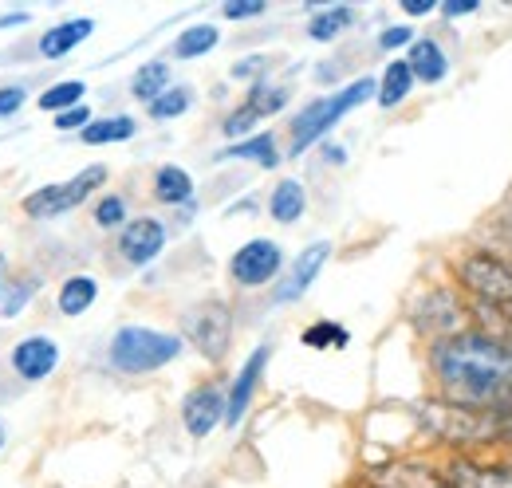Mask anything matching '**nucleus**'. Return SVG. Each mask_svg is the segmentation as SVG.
Masks as SVG:
<instances>
[{
  "label": "nucleus",
  "instance_id": "obj_1",
  "mask_svg": "<svg viewBox=\"0 0 512 488\" xmlns=\"http://www.w3.org/2000/svg\"><path fill=\"white\" fill-rule=\"evenodd\" d=\"M434 374L457 406L497 410L512 402V343L485 331H461L434 343Z\"/></svg>",
  "mask_w": 512,
  "mask_h": 488
},
{
  "label": "nucleus",
  "instance_id": "obj_2",
  "mask_svg": "<svg viewBox=\"0 0 512 488\" xmlns=\"http://www.w3.org/2000/svg\"><path fill=\"white\" fill-rule=\"evenodd\" d=\"M375 95V79H355L351 87H343V91H335V95H327V99H312L296 122H292V154H304L312 142H320L323 134L335 126V122L343 119L347 111H355L359 103H367Z\"/></svg>",
  "mask_w": 512,
  "mask_h": 488
},
{
  "label": "nucleus",
  "instance_id": "obj_3",
  "mask_svg": "<svg viewBox=\"0 0 512 488\" xmlns=\"http://www.w3.org/2000/svg\"><path fill=\"white\" fill-rule=\"evenodd\" d=\"M182 355V339L150 327H123L111 339V363L127 374H150L158 366L174 363Z\"/></svg>",
  "mask_w": 512,
  "mask_h": 488
},
{
  "label": "nucleus",
  "instance_id": "obj_4",
  "mask_svg": "<svg viewBox=\"0 0 512 488\" xmlns=\"http://www.w3.org/2000/svg\"><path fill=\"white\" fill-rule=\"evenodd\" d=\"M457 276L461 284L481 300L489 304L497 315H505L512 323V268L505 260L489 256V252H469L461 264H457Z\"/></svg>",
  "mask_w": 512,
  "mask_h": 488
},
{
  "label": "nucleus",
  "instance_id": "obj_5",
  "mask_svg": "<svg viewBox=\"0 0 512 488\" xmlns=\"http://www.w3.org/2000/svg\"><path fill=\"white\" fill-rule=\"evenodd\" d=\"M422 422L434 429L438 437L446 441H457V445H473V441H489L497 437L493 433V414L489 410H473V406H422Z\"/></svg>",
  "mask_w": 512,
  "mask_h": 488
},
{
  "label": "nucleus",
  "instance_id": "obj_6",
  "mask_svg": "<svg viewBox=\"0 0 512 488\" xmlns=\"http://www.w3.org/2000/svg\"><path fill=\"white\" fill-rule=\"evenodd\" d=\"M103 182H107V166H87V170L75 174L71 182L44 185V189L28 193V197H24V213H28V217H56V213H67V209L83 205L87 193H95Z\"/></svg>",
  "mask_w": 512,
  "mask_h": 488
},
{
  "label": "nucleus",
  "instance_id": "obj_7",
  "mask_svg": "<svg viewBox=\"0 0 512 488\" xmlns=\"http://www.w3.org/2000/svg\"><path fill=\"white\" fill-rule=\"evenodd\" d=\"M186 339L205 359H225V351L233 343V315H229V307L217 304V300L197 304L186 315Z\"/></svg>",
  "mask_w": 512,
  "mask_h": 488
},
{
  "label": "nucleus",
  "instance_id": "obj_8",
  "mask_svg": "<svg viewBox=\"0 0 512 488\" xmlns=\"http://www.w3.org/2000/svg\"><path fill=\"white\" fill-rule=\"evenodd\" d=\"M280 264H284L280 244L249 241V244H241L237 256L229 260V276H233L237 284H245V288H260V284H268V280L280 272Z\"/></svg>",
  "mask_w": 512,
  "mask_h": 488
},
{
  "label": "nucleus",
  "instance_id": "obj_9",
  "mask_svg": "<svg viewBox=\"0 0 512 488\" xmlns=\"http://www.w3.org/2000/svg\"><path fill=\"white\" fill-rule=\"evenodd\" d=\"M327 256H331V244H327V241L308 244V248L296 256V264H292L288 280L276 288V300H280V304H292V300H300V296L312 288V280L320 276V268L327 264Z\"/></svg>",
  "mask_w": 512,
  "mask_h": 488
},
{
  "label": "nucleus",
  "instance_id": "obj_10",
  "mask_svg": "<svg viewBox=\"0 0 512 488\" xmlns=\"http://www.w3.org/2000/svg\"><path fill=\"white\" fill-rule=\"evenodd\" d=\"M182 422H186V429H190L193 437L213 433L217 422H225V398H221V390L217 386H197L193 394H186Z\"/></svg>",
  "mask_w": 512,
  "mask_h": 488
},
{
  "label": "nucleus",
  "instance_id": "obj_11",
  "mask_svg": "<svg viewBox=\"0 0 512 488\" xmlns=\"http://www.w3.org/2000/svg\"><path fill=\"white\" fill-rule=\"evenodd\" d=\"M56 363H60V347L52 339H44V335H32V339H24V343L12 347V370L20 378H28V382L48 378L56 370Z\"/></svg>",
  "mask_w": 512,
  "mask_h": 488
},
{
  "label": "nucleus",
  "instance_id": "obj_12",
  "mask_svg": "<svg viewBox=\"0 0 512 488\" xmlns=\"http://www.w3.org/2000/svg\"><path fill=\"white\" fill-rule=\"evenodd\" d=\"M162 244H166V225L154 221V217H138V221H130L127 229H123L119 252L127 256L130 264H150L162 252Z\"/></svg>",
  "mask_w": 512,
  "mask_h": 488
},
{
  "label": "nucleus",
  "instance_id": "obj_13",
  "mask_svg": "<svg viewBox=\"0 0 512 488\" xmlns=\"http://www.w3.org/2000/svg\"><path fill=\"white\" fill-rule=\"evenodd\" d=\"M264 366H268V347H256L253 355H249V363L241 366L233 390H229V402H225V422H229V426H237V422L249 414V402H253L256 386H260Z\"/></svg>",
  "mask_w": 512,
  "mask_h": 488
},
{
  "label": "nucleus",
  "instance_id": "obj_14",
  "mask_svg": "<svg viewBox=\"0 0 512 488\" xmlns=\"http://www.w3.org/2000/svg\"><path fill=\"white\" fill-rule=\"evenodd\" d=\"M95 32V20H67V24H56V28H48V36L40 40V56H48V60H60L67 56L71 48H79L87 36Z\"/></svg>",
  "mask_w": 512,
  "mask_h": 488
},
{
  "label": "nucleus",
  "instance_id": "obj_15",
  "mask_svg": "<svg viewBox=\"0 0 512 488\" xmlns=\"http://www.w3.org/2000/svg\"><path fill=\"white\" fill-rule=\"evenodd\" d=\"M410 75L414 79H426V83H438V79H446L449 63H446V52L438 48V40H414L410 44Z\"/></svg>",
  "mask_w": 512,
  "mask_h": 488
},
{
  "label": "nucleus",
  "instance_id": "obj_16",
  "mask_svg": "<svg viewBox=\"0 0 512 488\" xmlns=\"http://www.w3.org/2000/svg\"><path fill=\"white\" fill-rule=\"evenodd\" d=\"M134 119L130 115H115V119H91L83 130H79V138L87 142V146H107V142H127L134 138Z\"/></svg>",
  "mask_w": 512,
  "mask_h": 488
},
{
  "label": "nucleus",
  "instance_id": "obj_17",
  "mask_svg": "<svg viewBox=\"0 0 512 488\" xmlns=\"http://www.w3.org/2000/svg\"><path fill=\"white\" fill-rule=\"evenodd\" d=\"M268 209H272V217L280 221V225H292V221H300L304 217V209H308V197H304V185L300 182H280L276 185V193H272V201H268Z\"/></svg>",
  "mask_w": 512,
  "mask_h": 488
},
{
  "label": "nucleus",
  "instance_id": "obj_18",
  "mask_svg": "<svg viewBox=\"0 0 512 488\" xmlns=\"http://www.w3.org/2000/svg\"><path fill=\"white\" fill-rule=\"evenodd\" d=\"M190 193H193V178L182 166H162L154 174V197L162 205H182V201H190Z\"/></svg>",
  "mask_w": 512,
  "mask_h": 488
},
{
  "label": "nucleus",
  "instance_id": "obj_19",
  "mask_svg": "<svg viewBox=\"0 0 512 488\" xmlns=\"http://www.w3.org/2000/svg\"><path fill=\"white\" fill-rule=\"evenodd\" d=\"M217 40H221V32H217L213 24H193V28H186V32L174 40V56H178V60H197V56L213 52Z\"/></svg>",
  "mask_w": 512,
  "mask_h": 488
},
{
  "label": "nucleus",
  "instance_id": "obj_20",
  "mask_svg": "<svg viewBox=\"0 0 512 488\" xmlns=\"http://www.w3.org/2000/svg\"><path fill=\"white\" fill-rule=\"evenodd\" d=\"M410 87H414V75H410L406 60L386 63L383 83H379V103H383V107H398V103L410 95Z\"/></svg>",
  "mask_w": 512,
  "mask_h": 488
},
{
  "label": "nucleus",
  "instance_id": "obj_21",
  "mask_svg": "<svg viewBox=\"0 0 512 488\" xmlns=\"http://www.w3.org/2000/svg\"><path fill=\"white\" fill-rule=\"evenodd\" d=\"M95 296H99V284L91 276H71L60 288V311L64 315H83L87 307L95 304Z\"/></svg>",
  "mask_w": 512,
  "mask_h": 488
},
{
  "label": "nucleus",
  "instance_id": "obj_22",
  "mask_svg": "<svg viewBox=\"0 0 512 488\" xmlns=\"http://www.w3.org/2000/svg\"><path fill=\"white\" fill-rule=\"evenodd\" d=\"M166 83H170V67H166V63H146V67H138V71H134L130 91H134V99L154 103V99L166 91Z\"/></svg>",
  "mask_w": 512,
  "mask_h": 488
},
{
  "label": "nucleus",
  "instance_id": "obj_23",
  "mask_svg": "<svg viewBox=\"0 0 512 488\" xmlns=\"http://www.w3.org/2000/svg\"><path fill=\"white\" fill-rule=\"evenodd\" d=\"M83 95H87V83H83V79H64V83H56V87H48V91L40 95V111L64 115L71 107H79Z\"/></svg>",
  "mask_w": 512,
  "mask_h": 488
},
{
  "label": "nucleus",
  "instance_id": "obj_24",
  "mask_svg": "<svg viewBox=\"0 0 512 488\" xmlns=\"http://www.w3.org/2000/svg\"><path fill=\"white\" fill-rule=\"evenodd\" d=\"M221 158H249V162H260L264 170H272L276 166V142H272V134H256L245 142H233Z\"/></svg>",
  "mask_w": 512,
  "mask_h": 488
},
{
  "label": "nucleus",
  "instance_id": "obj_25",
  "mask_svg": "<svg viewBox=\"0 0 512 488\" xmlns=\"http://www.w3.org/2000/svg\"><path fill=\"white\" fill-rule=\"evenodd\" d=\"M193 103V91L190 87H166L154 103H150V119H178V115H186Z\"/></svg>",
  "mask_w": 512,
  "mask_h": 488
},
{
  "label": "nucleus",
  "instance_id": "obj_26",
  "mask_svg": "<svg viewBox=\"0 0 512 488\" xmlns=\"http://www.w3.org/2000/svg\"><path fill=\"white\" fill-rule=\"evenodd\" d=\"M351 20H355V12H351V8H327V12H316V16H312V24H308V36H312V40H320V44L323 40H335Z\"/></svg>",
  "mask_w": 512,
  "mask_h": 488
},
{
  "label": "nucleus",
  "instance_id": "obj_27",
  "mask_svg": "<svg viewBox=\"0 0 512 488\" xmlns=\"http://www.w3.org/2000/svg\"><path fill=\"white\" fill-rule=\"evenodd\" d=\"M347 339H351V335H347L343 327H335L331 319H323V323H316V327H308V331H304V343H308V347H316V351L331 347V343H335V347H347Z\"/></svg>",
  "mask_w": 512,
  "mask_h": 488
},
{
  "label": "nucleus",
  "instance_id": "obj_28",
  "mask_svg": "<svg viewBox=\"0 0 512 488\" xmlns=\"http://www.w3.org/2000/svg\"><path fill=\"white\" fill-rule=\"evenodd\" d=\"M284 103H288V91H284V87H264V83H260V87H253V95H249V107H253L260 119H264V115H276Z\"/></svg>",
  "mask_w": 512,
  "mask_h": 488
},
{
  "label": "nucleus",
  "instance_id": "obj_29",
  "mask_svg": "<svg viewBox=\"0 0 512 488\" xmlns=\"http://www.w3.org/2000/svg\"><path fill=\"white\" fill-rule=\"evenodd\" d=\"M123 217H127V205H123V197H103L99 205H95V225H103V229H111V225H123Z\"/></svg>",
  "mask_w": 512,
  "mask_h": 488
},
{
  "label": "nucleus",
  "instance_id": "obj_30",
  "mask_svg": "<svg viewBox=\"0 0 512 488\" xmlns=\"http://www.w3.org/2000/svg\"><path fill=\"white\" fill-rule=\"evenodd\" d=\"M256 122H260V115L245 103L241 111H233V115L225 119V134H229V138H241V134H249V130H253Z\"/></svg>",
  "mask_w": 512,
  "mask_h": 488
},
{
  "label": "nucleus",
  "instance_id": "obj_31",
  "mask_svg": "<svg viewBox=\"0 0 512 488\" xmlns=\"http://www.w3.org/2000/svg\"><path fill=\"white\" fill-rule=\"evenodd\" d=\"M32 292H36L32 284H12V292H8V296H4V304H0V315H4V319L20 315V311H24V304L32 300Z\"/></svg>",
  "mask_w": 512,
  "mask_h": 488
},
{
  "label": "nucleus",
  "instance_id": "obj_32",
  "mask_svg": "<svg viewBox=\"0 0 512 488\" xmlns=\"http://www.w3.org/2000/svg\"><path fill=\"white\" fill-rule=\"evenodd\" d=\"M260 12H264V0H229L225 4L229 20H249V16H260Z\"/></svg>",
  "mask_w": 512,
  "mask_h": 488
},
{
  "label": "nucleus",
  "instance_id": "obj_33",
  "mask_svg": "<svg viewBox=\"0 0 512 488\" xmlns=\"http://www.w3.org/2000/svg\"><path fill=\"white\" fill-rule=\"evenodd\" d=\"M24 99H28V95H24V87H0V119L16 115Z\"/></svg>",
  "mask_w": 512,
  "mask_h": 488
},
{
  "label": "nucleus",
  "instance_id": "obj_34",
  "mask_svg": "<svg viewBox=\"0 0 512 488\" xmlns=\"http://www.w3.org/2000/svg\"><path fill=\"white\" fill-rule=\"evenodd\" d=\"M87 122H91V111H87L83 103H79V107H71V111H64V115H56V126H60V130H75V126L83 130Z\"/></svg>",
  "mask_w": 512,
  "mask_h": 488
},
{
  "label": "nucleus",
  "instance_id": "obj_35",
  "mask_svg": "<svg viewBox=\"0 0 512 488\" xmlns=\"http://www.w3.org/2000/svg\"><path fill=\"white\" fill-rule=\"evenodd\" d=\"M489 414H493V433H497V437H509V441H512V402H509V406L489 410Z\"/></svg>",
  "mask_w": 512,
  "mask_h": 488
},
{
  "label": "nucleus",
  "instance_id": "obj_36",
  "mask_svg": "<svg viewBox=\"0 0 512 488\" xmlns=\"http://www.w3.org/2000/svg\"><path fill=\"white\" fill-rule=\"evenodd\" d=\"M410 28H386L383 32V48H402V44H410Z\"/></svg>",
  "mask_w": 512,
  "mask_h": 488
},
{
  "label": "nucleus",
  "instance_id": "obj_37",
  "mask_svg": "<svg viewBox=\"0 0 512 488\" xmlns=\"http://www.w3.org/2000/svg\"><path fill=\"white\" fill-rule=\"evenodd\" d=\"M434 8V0H402V12L406 16H426Z\"/></svg>",
  "mask_w": 512,
  "mask_h": 488
},
{
  "label": "nucleus",
  "instance_id": "obj_38",
  "mask_svg": "<svg viewBox=\"0 0 512 488\" xmlns=\"http://www.w3.org/2000/svg\"><path fill=\"white\" fill-rule=\"evenodd\" d=\"M465 12H477V0H449L446 16H465Z\"/></svg>",
  "mask_w": 512,
  "mask_h": 488
},
{
  "label": "nucleus",
  "instance_id": "obj_39",
  "mask_svg": "<svg viewBox=\"0 0 512 488\" xmlns=\"http://www.w3.org/2000/svg\"><path fill=\"white\" fill-rule=\"evenodd\" d=\"M253 71H260V60H241L237 67H233L237 79H245V75H253Z\"/></svg>",
  "mask_w": 512,
  "mask_h": 488
},
{
  "label": "nucleus",
  "instance_id": "obj_40",
  "mask_svg": "<svg viewBox=\"0 0 512 488\" xmlns=\"http://www.w3.org/2000/svg\"><path fill=\"white\" fill-rule=\"evenodd\" d=\"M28 20V12H8V16H0V28H8V24H24Z\"/></svg>",
  "mask_w": 512,
  "mask_h": 488
},
{
  "label": "nucleus",
  "instance_id": "obj_41",
  "mask_svg": "<svg viewBox=\"0 0 512 488\" xmlns=\"http://www.w3.org/2000/svg\"><path fill=\"white\" fill-rule=\"evenodd\" d=\"M0 445H4V426H0Z\"/></svg>",
  "mask_w": 512,
  "mask_h": 488
}]
</instances>
